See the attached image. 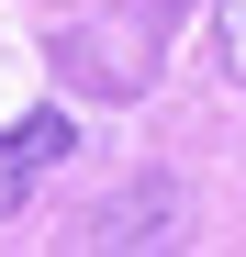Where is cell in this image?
I'll use <instances>...</instances> for the list:
<instances>
[{
    "instance_id": "2",
    "label": "cell",
    "mask_w": 246,
    "mask_h": 257,
    "mask_svg": "<svg viewBox=\"0 0 246 257\" xmlns=\"http://www.w3.org/2000/svg\"><path fill=\"white\" fill-rule=\"evenodd\" d=\"M213 45H224V78L246 90V0H213Z\"/></svg>"
},
{
    "instance_id": "1",
    "label": "cell",
    "mask_w": 246,
    "mask_h": 257,
    "mask_svg": "<svg viewBox=\"0 0 246 257\" xmlns=\"http://www.w3.org/2000/svg\"><path fill=\"white\" fill-rule=\"evenodd\" d=\"M67 157V112H34V123H0V212H12L45 168Z\"/></svg>"
}]
</instances>
